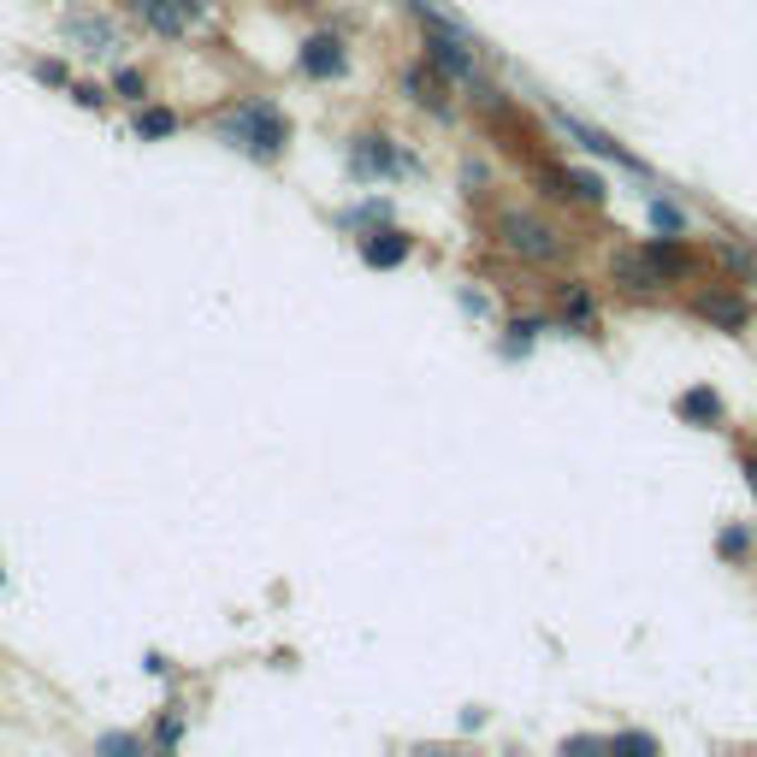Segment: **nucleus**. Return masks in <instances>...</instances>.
<instances>
[{"instance_id": "f257e3e1", "label": "nucleus", "mask_w": 757, "mask_h": 757, "mask_svg": "<svg viewBox=\"0 0 757 757\" xmlns=\"http://www.w3.org/2000/svg\"><path fill=\"white\" fill-rule=\"evenodd\" d=\"M226 136H231V143H243L255 160H279L290 125L267 107V101H249V107H237V113L226 118Z\"/></svg>"}, {"instance_id": "f03ea898", "label": "nucleus", "mask_w": 757, "mask_h": 757, "mask_svg": "<svg viewBox=\"0 0 757 757\" xmlns=\"http://www.w3.org/2000/svg\"><path fill=\"white\" fill-rule=\"evenodd\" d=\"M497 231H504V249L521 255V261H550V255L562 249V237L550 226H539V219H527V214H509Z\"/></svg>"}, {"instance_id": "7ed1b4c3", "label": "nucleus", "mask_w": 757, "mask_h": 757, "mask_svg": "<svg viewBox=\"0 0 757 757\" xmlns=\"http://www.w3.org/2000/svg\"><path fill=\"white\" fill-rule=\"evenodd\" d=\"M426 60H433L438 72H450V77H474V54H468V42H462L444 19H433V30H426Z\"/></svg>"}, {"instance_id": "20e7f679", "label": "nucleus", "mask_w": 757, "mask_h": 757, "mask_svg": "<svg viewBox=\"0 0 757 757\" xmlns=\"http://www.w3.org/2000/svg\"><path fill=\"white\" fill-rule=\"evenodd\" d=\"M136 12L148 19V30H160V37H184L189 24H196V0H136Z\"/></svg>"}, {"instance_id": "39448f33", "label": "nucleus", "mask_w": 757, "mask_h": 757, "mask_svg": "<svg viewBox=\"0 0 757 757\" xmlns=\"http://www.w3.org/2000/svg\"><path fill=\"white\" fill-rule=\"evenodd\" d=\"M302 72L308 77H338L343 72V42L338 37H308L302 42Z\"/></svg>"}, {"instance_id": "423d86ee", "label": "nucleus", "mask_w": 757, "mask_h": 757, "mask_svg": "<svg viewBox=\"0 0 757 757\" xmlns=\"http://www.w3.org/2000/svg\"><path fill=\"white\" fill-rule=\"evenodd\" d=\"M615 279L628 290H663V267L651 261V255H622V261H615Z\"/></svg>"}, {"instance_id": "0eeeda50", "label": "nucleus", "mask_w": 757, "mask_h": 757, "mask_svg": "<svg viewBox=\"0 0 757 757\" xmlns=\"http://www.w3.org/2000/svg\"><path fill=\"white\" fill-rule=\"evenodd\" d=\"M361 255H367V267H397V261H408V237L403 231H373L367 243H361Z\"/></svg>"}, {"instance_id": "6e6552de", "label": "nucleus", "mask_w": 757, "mask_h": 757, "mask_svg": "<svg viewBox=\"0 0 757 757\" xmlns=\"http://www.w3.org/2000/svg\"><path fill=\"white\" fill-rule=\"evenodd\" d=\"M681 421H698V426H716L722 421V403H716V391H704V385H693L681 397Z\"/></svg>"}, {"instance_id": "1a4fd4ad", "label": "nucleus", "mask_w": 757, "mask_h": 757, "mask_svg": "<svg viewBox=\"0 0 757 757\" xmlns=\"http://www.w3.org/2000/svg\"><path fill=\"white\" fill-rule=\"evenodd\" d=\"M698 314L728 325V332H739V325H746V302H739V297H698Z\"/></svg>"}, {"instance_id": "9d476101", "label": "nucleus", "mask_w": 757, "mask_h": 757, "mask_svg": "<svg viewBox=\"0 0 757 757\" xmlns=\"http://www.w3.org/2000/svg\"><path fill=\"white\" fill-rule=\"evenodd\" d=\"M355 166H361V172H391V166H397V154L385 148V136H361Z\"/></svg>"}, {"instance_id": "9b49d317", "label": "nucleus", "mask_w": 757, "mask_h": 757, "mask_svg": "<svg viewBox=\"0 0 757 757\" xmlns=\"http://www.w3.org/2000/svg\"><path fill=\"white\" fill-rule=\"evenodd\" d=\"M172 131H178V113H166V107L136 113V136H148V143H154V136H172Z\"/></svg>"}, {"instance_id": "f8f14e48", "label": "nucleus", "mask_w": 757, "mask_h": 757, "mask_svg": "<svg viewBox=\"0 0 757 757\" xmlns=\"http://www.w3.org/2000/svg\"><path fill=\"white\" fill-rule=\"evenodd\" d=\"M72 37H77V42H90V48H113V30H107V24H95V19H77V24H72Z\"/></svg>"}, {"instance_id": "ddd939ff", "label": "nucleus", "mask_w": 757, "mask_h": 757, "mask_svg": "<svg viewBox=\"0 0 757 757\" xmlns=\"http://www.w3.org/2000/svg\"><path fill=\"white\" fill-rule=\"evenodd\" d=\"M651 261L663 267V279H668V272H686V267H693V261H686V255H681L675 243H657V249H651Z\"/></svg>"}, {"instance_id": "4468645a", "label": "nucleus", "mask_w": 757, "mask_h": 757, "mask_svg": "<svg viewBox=\"0 0 757 757\" xmlns=\"http://www.w3.org/2000/svg\"><path fill=\"white\" fill-rule=\"evenodd\" d=\"M113 90L125 95V101H143V95H148V83H143V72H118V77H113Z\"/></svg>"}, {"instance_id": "2eb2a0df", "label": "nucleus", "mask_w": 757, "mask_h": 757, "mask_svg": "<svg viewBox=\"0 0 757 757\" xmlns=\"http://www.w3.org/2000/svg\"><path fill=\"white\" fill-rule=\"evenodd\" d=\"M408 95H415V101H433V107H444L438 83H433V77H421V72H408Z\"/></svg>"}, {"instance_id": "dca6fc26", "label": "nucleus", "mask_w": 757, "mask_h": 757, "mask_svg": "<svg viewBox=\"0 0 757 757\" xmlns=\"http://www.w3.org/2000/svg\"><path fill=\"white\" fill-rule=\"evenodd\" d=\"M651 219H657V231H681V214H675V208H663V201L651 208Z\"/></svg>"}, {"instance_id": "f3484780", "label": "nucleus", "mask_w": 757, "mask_h": 757, "mask_svg": "<svg viewBox=\"0 0 757 757\" xmlns=\"http://www.w3.org/2000/svg\"><path fill=\"white\" fill-rule=\"evenodd\" d=\"M72 95L83 101V107H101V90H95V83H72Z\"/></svg>"}, {"instance_id": "a211bd4d", "label": "nucleus", "mask_w": 757, "mask_h": 757, "mask_svg": "<svg viewBox=\"0 0 757 757\" xmlns=\"http://www.w3.org/2000/svg\"><path fill=\"white\" fill-rule=\"evenodd\" d=\"M37 77H42V83H65V65H54V60H42V65H37Z\"/></svg>"}, {"instance_id": "6ab92c4d", "label": "nucleus", "mask_w": 757, "mask_h": 757, "mask_svg": "<svg viewBox=\"0 0 757 757\" xmlns=\"http://www.w3.org/2000/svg\"><path fill=\"white\" fill-rule=\"evenodd\" d=\"M101 751H136V739H125V734H107V739H101Z\"/></svg>"}, {"instance_id": "aec40b11", "label": "nucleus", "mask_w": 757, "mask_h": 757, "mask_svg": "<svg viewBox=\"0 0 757 757\" xmlns=\"http://www.w3.org/2000/svg\"><path fill=\"white\" fill-rule=\"evenodd\" d=\"M746 479H751V491H757V462H746Z\"/></svg>"}]
</instances>
